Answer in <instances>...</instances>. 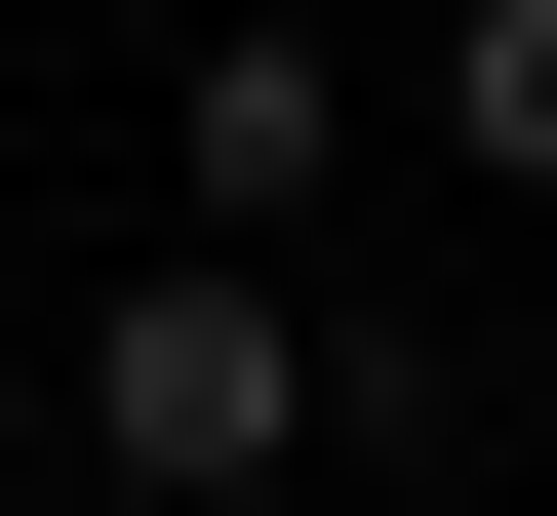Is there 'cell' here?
I'll use <instances>...</instances> for the list:
<instances>
[{
    "label": "cell",
    "mask_w": 557,
    "mask_h": 516,
    "mask_svg": "<svg viewBox=\"0 0 557 516\" xmlns=\"http://www.w3.org/2000/svg\"><path fill=\"white\" fill-rule=\"evenodd\" d=\"M319 437H359V318H319L278 239H160V278L81 318V477H120V516H278Z\"/></svg>",
    "instance_id": "obj_1"
},
{
    "label": "cell",
    "mask_w": 557,
    "mask_h": 516,
    "mask_svg": "<svg viewBox=\"0 0 557 516\" xmlns=\"http://www.w3.org/2000/svg\"><path fill=\"white\" fill-rule=\"evenodd\" d=\"M160 199H199V239H319V199H359V40H319V0H199V80H160Z\"/></svg>",
    "instance_id": "obj_2"
},
{
    "label": "cell",
    "mask_w": 557,
    "mask_h": 516,
    "mask_svg": "<svg viewBox=\"0 0 557 516\" xmlns=\"http://www.w3.org/2000/svg\"><path fill=\"white\" fill-rule=\"evenodd\" d=\"M398 119H438L478 199H557V0H438V40H398Z\"/></svg>",
    "instance_id": "obj_3"
}]
</instances>
